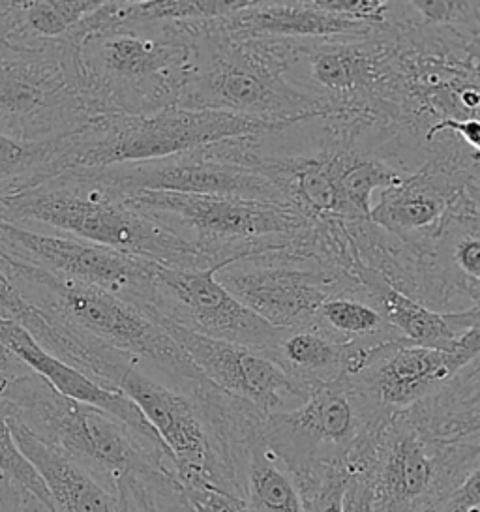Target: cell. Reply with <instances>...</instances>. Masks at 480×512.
Masks as SVG:
<instances>
[{"mask_svg":"<svg viewBox=\"0 0 480 512\" xmlns=\"http://www.w3.org/2000/svg\"><path fill=\"white\" fill-rule=\"evenodd\" d=\"M464 366L452 351L402 340L379 347L366 368L351 377L375 409L390 417L432 398Z\"/></svg>","mask_w":480,"mask_h":512,"instance_id":"obj_18","label":"cell"},{"mask_svg":"<svg viewBox=\"0 0 480 512\" xmlns=\"http://www.w3.org/2000/svg\"><path fill=\"white\" fill-rule=\"evenodd\" d=\"M390 31L355 40H289L287 81L325 117L404 119L409 87Z\"/></svg>","mask_w":480,"mask_h":512,"instance_id":"obj_6","label":"cell"},{"mask_svg":"<svg viewBox=\"0 0 480 512\" xmlns=\"http://www.w3.org/2000/svg\"><path fill=\"white\" fill-rule=\"evenodd\" d=\"M381 415L351 376L315 385L300 406L270 415L263 439L293 475L344 467L374 432Z\"/></svg>","mask_w":480,"mask_h":512,"instance_id":"obj_11","label":"cell"},{"mask_svg":"<svg viewBox=\"0 0 480 512\" xmlns=\"http://www.w3.org/2000/svg\"><path fill=\"white\" fill-rule=\"evenodd\" d=\"M0 344L34 374L44 377L45 381L53 385L60 394L83 404L100 407L145 436H156V432L132 400H128L122 392L111 391L94 383L92 379L83 376L66 362L59 361L57 357L47 353L44 347L30 336L27 329H23L19 323L8 317L0 316Z\"/></svg>","mask_w":480,"mask_h":512,"instance_id":"obj_20","label":"cell"},{"mask_svg":"<svg viewBox=\"0 0 480 512\" xmlns=\"http://www.w3.org/2000/svg\"><path fill=\"white\" fill-rule=\"evenodd\" d=\"M375 349L345 346L310 323L284 329L265 355L300 387L312 389L340 377L357 376L366 368Z\"/></svg>","mask_w":480,"mask_h":512,"instance_id":"obj_22","label":"cell"},{"mask_svg":"<svg viewBox=\"0 0 480 512\" xmlns=\"http://www.w3.org/2000/svg\"><path fill=\"white\" fill-rule=\"evenodd\" d=\"M314 2L317 8L325 12L349 17L359 23L374 25L389 31L392 2H379V0H314Z\"/></svg>","mask_w":480,"mask_h":512,"instance_id":"obj_32","label":"cell"},{"mask_svg":"<svg viewBox=\"0 0 480 512\" xmlns=\"http://www.w3.org/2000/svg\"><path fill=\"white\" fill-rule=\"evenodd\" d=\"M216 278L237 301L276 329L310 325L332 293L355 289L349 276L302 256L295 244L237 259L216 272Z\"/></svg>","mask_w":480,"mask_h":512,"instance_id":"obj_13","label":"cell"},{"mask_svg":"<svg viewBox=\"0 0 480 512\" xmlns=\"http://www.w3.org/2000/svg\"><path fill=\"white\" fill-rule=\"evenodd\" d=\"M216 269L179 271L158 267L152 312L188 331L239 346L267 351L284 329H276L237 301L218 278Z\"/></svg>","mask_w":480,"mask_h":512,"instance_id":"obj_15","label":"cell"},{"mask_svg":"<svg viewBox=\"0 0 480 512\" xmlns=\"http://www.w3.org/2000/svg\"><path fill=\"white\" fill-rule=\"evenodd\" d=\"M437 134H452L462 139L473 152L480 156V121L479 119H441L432 124L426 132V141L432 143Z\"/></svg>","mask_w":480,"mask_h":512,"instance_id":"obj_37","label":"cell"},{"mask_svg":"<svg viewBox=\"0 0 480 512\" xmlns=\"http://www.w3.org/2000/svg\"><path fill=\"white\" fill-rule=\"evenodd\" d=\"M467 196L471 199L473 207L480 211V169L479 173H477V177H475V179L471 181V184L467 186Z\"/></svg>","mask_w":480,"mask_h":512,"instance_id":"obj_43","label":"cell"},{"mask_svg":"<svg viewBox=\"0 0 480 512\" xmlns=\"http://www.w3.org/2000/svg\"><path fill=\"white\" fill-rule=\"evenodd\" d=\"M120 201L233 261L284 250L314 226L289 205L242 197L137 192Z\"/></svg>","mask_w":480,"mask_h":512,"instance_id":"obj_10","label":"cell"},{"mask_svg":"<svg viewBox=\"0 0 480 512\" xmlns=\"http://www.w3.org/2000/svg\"><path fill=\"white\" fill-rule=\"evenodd\" d=\"M32 494L0 471V512H25Z\"/></svg>","mask_w":480,"mask_h":512,"instance_id":"obj_39","label":"cell"},{"mask_svg":"<svg viewBox=\"0 0 480 512\" xmlns=\"http://www.w3.org/2000/svg\"><path fill=\"white\" fill-rule=\"evenodd\" d=\"M304 512H342L347 471L344 467H315L293 475Z\"/></svg>","mask_w":480,"mask_h":512,"instance_id":"obj_30","label":"cell"},{"mask_svg":"<svg viewBox=\"0 0 480 512\" xmlns=\"http://www.w3.org/2000/svg\"><path fill=\"white\" fill-rule=\"evenodd\" d=\"M0 376V385H2ZM0 471L10 477L15 484H19L23 490H27L29 494L38 497L45 507H49L53 511L51 499L45 490L44 482L40 479V475L36 473V469L30 466L29 460L23 456V452L19 451L17 443H15L14 434L10 430L6 411L0 400ZM55 512V511H53Z\"/></svg>","mask_w":480,"mask_h":512,"instance_id":"obj_31","label":"cell"},{"mask_svg":"<svg viewBox=\"0 0 480 512\" xmlns=\"http://www.w3.org/2000/svg\"><path fill=\"white\" fill-rule=\"evenodd\" d=\"M192 359L201 376L214 387L250 402L267 417L300 406L310 389L300 387L263 351L214 340L188 331L171 319L147 310Z\"/></svg>","mask_w":480,"mask_h":512,"instance_id":"obj_17","label":"cell"},{"mask_svg":"<svg viewBox=\"0 0 480 512\" xmlns=\"http://www.w3.org/2000/svg\"><path fill=\"white\" fill-rule=\"evenodd\" d=\"M184 488V486H182ZM195 512H248L244 499L216 488H184Z\"/></svg>","mask_w":480,"mask_h":512,"instance_id":"obj_34","label":"cell"},{"mask_svg":"<svg viewBox=\"0 0 480 512\" xmlns=\"http://www.w3.org/2000/svg\"><path fill=\"white\" fill-rule=\"evenodd\" d=\"M0 274L45 316L104 346L150 364L165 381L188 389L205 379L184 349L143 308L117 295L60 278L0 254Z\"/></svg>","mask_w":480,"mask_h":512,"instance_id":"obj_5","label":"cell"},{"mask_svg":"<svg viewBox=\"0 0 480 512\" xmlns=\"http://www.w3.org/2000/svg\"><path fill=\"white\" fill-rule=\"evenodd\" d=\"M469 443H471V452H473L475 462L480 464V441H469Z\"/></svg>","mask_w":480,"mask_h":512,"instance_id":"obj_45","label":"cell"},{"mask_svg":"<svg viewBox=\"0 0 480 512\" xmlns=\"http://www.w3.org/2000/svg\"><path fill=\"white\" fill-rule=\"evenodd\" d=\"M68 175L115 199L137 192H175L289 205L282 188L269 175L225 158L212 145L149 162L75 169Z\"/></svg>","mask_w":480,"mask_h":512,"instance_id":"obj_12","label":"cell"},{"mask_svg":"<svg viewBox=\"0 0 480 512\" xmlns=\"http://www.w3.org/2000/svg\"><path fill=\"white\" fill-rule=\"evenodd\" d=\"M94 117L68 38L0 42V134L51 141Z\"/></svg>","mask_w":480,"mask_h":512,"instance_id":"obj_9","label":"cell"},{"mask_svg":"<svg viewBox=\"0 0 480 512\" xmlns=\"http://www.w3.org/2000/svg\"><path fill=\"white\" fill-rule=\"evenodd\" d=\"M124 497V496H122ZM124 501H126V497H124ZM126 512H135L134 509H132V507H130V503H128V501H126Z\"/></svg>","mask_w":480,"mask_h":512,"instance_id":"obj_46","label":"cell"},{"mask_svg":"<svg viewBox=\"0 0 480 512\" xmlns=\"http://www.w3.org/2000/svg\"><path fill=\"white\" fill-rule=\"evenodd\" d=\"M100 4L102 0H19L17 32L10 40H57Z\"/></svg>","mask_w":480,"mask_h":512,"instance_id":"obj_27","label":"cell"},{"mask_svg":"<svg viewBox=\"0 0 480 512\" xmlns=\"http://www.w3.org/2000/svg\"><path fill=\"white\" fill-rule=\"evenodd\" d=\"M447 317H449L450 325L458 336L467 323L480 319V306L479 308H473V310H467V312H460V314H447Z\"/></svg>","mask_w":480,"mask_h":512,"instance_id":"obj_42","label":"cell"},{"mask_svg":"<svg viewBox=\"0 0 480 512\" xmlns=\"http://www.w3.org/2000/svg\"><path fill=\"white\" fill-rule=\"evenodd\" d=\"M289 126L293 124L184 107H169L141 117L100 115L74 134L60 137L59 177L75 169L160 160L229 139L267 136Z\"/></svg>","mask_w":480,"mask_h":512,"instance_id":"obj_7","label":"cell"},{"mask_svg":"<svg viewBox=\"0 0 480 512\" xmlns=\"http://www.w3.org/2000/svg\"><path fill=\"white\" fill-rule=\"evenodd\" d=\"M19 451L44 482L55 512H126L119 492L105 486L87 469L49 449L19 421L8 417Z\"/></svg>","mask_w":480,"mask_h":512,"instance_id":"obj_21","label":"cell"},{"mask_svg":"<svg viewBox=\"0 0 480 512\" xmlns=\"http://www.w3.org/2000/svg\"><path fill=\"white\" fill-rule=\"evenodd\" d=\"M342 512H377L374 488L366 473L362 471L347 473Z\"/></svg>","mask_w":480,"mask_h":512,"instance_id":"obj_36","label":"cell"},{"mask_svg":"<svg viewBox=\"0 0 480 512\" xmlns=\"http://www.w3.org/2000/svg\"><path fill=\"white\" fill-rule=\"evenodd\" d=\"M452 353H456L464 364L480 355V319L467 323L456 338Z\"/></svg>","mask_w":480,"mask_h":512,"instance_id":"obj_40","label":"cell"},{"mask_svg":"<svg viewBox=\"0 0 480 512\" xmlns=\"http://www.w3.org/2000/svg\"><path fill=\"white\" fill-rule=\"evenodd\" d=\"M287 53L289 40L235 34L218 19L195 23L194 72L177 107L274 124L325 117L321 107L287 81Z\"/></svg>","mask_w":480,"mask_h":512,"instance_id":"obj_4","label":"cell"},{"mask_svg":"<svg viewBox=\"0 0 480 512\" xmlns=\"http://www.w3.org/2000/svg\"><path fill=\"white\" fill-rule=\"evenodd\" d=\"M25 512H53L49 507H45L44 503L38 497L30 496L27 501Z\"/></svg>","mask_w":480,"mask_h":512,"instance_id":"obj_44","label":"cell"},{"mask_svg":"<svg viewBox=\"0 0 480 512\" xmlns=\"http://www.w3.org/2000/svg\"><path fill=\"white\" fill-rule=\"evenodd\" d=\"M242 499L248 512H304L293 473L263 436L250 447L242 469Z\"/></svg>","mask_w":480,"mask_h":512,"instance_id":"obj_25","label":"cell"},{"mask_svg":"<svg viewBox=\"0 0 480 512\" xmlns=\"http://www.w3.org/2000/svg\"><path fill=\"white\" fill-rule=\"evenodd\" d=\"M225 31L274 40H355L387 32L374 25L325 12L312 2H250L233 16L218 19Z\"/></svg>","mask_w":480,"mask_h":512,"instance_id":"obj_19","label":"cell"},{"mask_svg":"<svg viewBox=\"0 0 480 512\" xmlns=\"http://www.w3.org/2000/svg\"><path fill=\"white\" fill-rule=\"evenodd\" d=\"M360 295L374 302L381 314L398 334L415 346L434 347L452 351L456 344V332L447 314H439L426 304L409 297L379 272L357 261L349 272Z\"/></svg>","mask_w":480,"mask_h":512,"instance_id":"obj_23","label":"cell"},{"mask_svg":"<svg viewBox=\"0 0 480 512\" xmlns=\"http://www.w3.org/2000/svg\"><path fill=\"white\" fill-rule=\"evenodd\" d=\"M480 505V464L473 467L462 484L447 497L439 512H465Z\"/></svg>","mask_w":480,"mask_h":512,"instance_id":"obj_38","label":"cell"},{"mask_svg":"<svg viewBox=\"0 0 480 512\" xmlns=\"http://www.w3.org/2000/svg\"><path fill=\"white\" fill-rule=\"evenodd\" d=\"M312 323L345 346L374 349L404 340L374 302L359 291L332 293L319 306Z\"/></svg>","mask_w":480,"mask_h":512,"instance_id":"obj_24","label":"cell"},{"mask_svg":"<svg viewBox=\"0 0 480 512\" xmlns=\"http://www.w3.org/2000/svg\"><path fill=\"white\" fill-rule=\"evenodd\" d=\"M413 254L407 295L439 314L480 306V211L465 194L439 231Z\"/></svg>","mask_w":480,"mask_h":512,"instance_id":"obj_16","label":"cell"},{"mask_svg":"<svg viewBox=\"0 0 480 512\" xmlns=\"http://www.w3.org/2000/svg\"><path fill=\"white\" fill-rule=\"evenodd\" d=\"M422 424L432 436L443 441H480V411L473 415L447 419V421L432 422V424L422 422Z\"/></svg>","mask_w":480,"mask_h":512,"instance_id":"obj_35","label":"cell"},{"mask_svg":"<svg viewBox=\"0 0 480 512\" xmlns=\"http://www.w3.org/2000/svg\"><path fill=\"white\" fill-rule=\"evenodd\" d=\"M120 494L135 512H195L175 473L152 471L122 484Z\"/></svg>","mask_w":480,"mask_h":512,"instance_id":"obj_29","label":"cell"},{"mask_svg":"<svg viewBox=\"0 0 480 512\" xmlns=\"http://www.w3.org/2000/svg\"><path fill=\"white\" fill-rule=\"evenodd\" d=\"M27 372H32V370H29L23 362L19 361L15 355H12L6 347L0 344V376H21V374H27Z\"/></svg>","mask_w":480,"mask_h":512,"instance_id":"obj_41","label":"cell"},{"mask_svg":"<svg viewBox=\"0 0 480 512\" xmlns=\"http://www.w3.org/2000/svg\"><path fill=\"white\" fill-rule=\"evenodd\" d=\"M411 409L426 424L479 413L480 355L460 368L441 391Z\"/></svg>","mask_w":480,"mask_h":512,"instance_id":"obj_28","label":"cell"},{"mask_svg":"<svg viewBox=\"0 0 480 512\" xmlns=\"http://www.w3.org/2000/svg\"><path fill=\"white\" fill-rule=\"evenodd\" d=\"M0 316L19 323L32 336L42 331L44 321H47V317L38 308H34L32 304L25 301L2 274H0Z\"/></svg>","mask_w":480,"mask_h":512,"instance_id":"obj_33","label":"cell"},{"mask_svg":"<svg viewBox=\"0 0 480 512\" xmlns=\"http://www.w3.org/2000/svg\"><path fill=\"white\" fill-rule=\"evenodd\" d=\"M475 466L469 441L437 439L407 409L375 426L347 473L368 475L377 512H439Z\"/></svg>","mask_w":480,"mask_h":512,"instance_id":"obj_8","label":"cell"},{"mask_svg":"<svg viewBox=\"0 0 480 512\" xmlns=\"http://www.w3.org/2000/svg\"><path fill=\"white\" fill-rule=\"evenodd\" d=\"M0 220L51 227L60 235L100 244L167 269L207 271L233 263L216 248L199 244L68 173L32 190L0 197Z\"/></svg>","mask_w":480,"mask_h":512,"instance_id":"obj_1","label":"cell"},{"mask_svg":"<svg viewBox=\"0 0 480 512\" xmlns=\"http://www.w3.org/2000/svg\"><path fill=\"white\" fill-rule=\"evenodd\" d=\"M70 42L96 117H141L177 107L194 72L195 23L120 25Z\"/></svg>","mask_w":480,"mask_h":512,"instance_id":"obj_2","label":"cell"},{"mask_svg":"<svg viewBox=\"0 0 480 512\" xmlns=\"http://www.w3.org/2000/svg\"><path fill=\"white\" fill-rule=\"evenodd\" d=\"M479 169L477 152L464 143L441 141L422 167L377 194L370 222L419 252L462 201Z\"/></svg>","mask_w":480,"mask_h":512,"instance_id":"obj_14","label":"cell"},{"mask_svg":"<svg viewBox=\"0 0 480 512\" xmlns=\"http://www.w3.org/2000/svg\"><path fill=\"white\" fill-rule=\"evenodd\" d=\"M60 137L21 141L0 134V197L42 186L59 177Z\"/></svg>","mask_w":480,"mask_h":512,"instance_id":"obj_26","label":"cell"},{"mask_svg":"<svg viewBox=\"0 0 480 512\" xmlns=\"http://www.w3.org/2000/svg\"><path fill=\"white\" fill-rule=\"evenodd\" d=\"M0 400L6 417L21 422L49 449L119 494L122 484L137 475L152 471L177 475L160 437L145 436L100 407L60 394L34 372L4 377Z\"/></svg>","mask_w":480,"mask_h":512,"instance_id":"obj_3","label":"cell"}]
</instances>
